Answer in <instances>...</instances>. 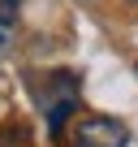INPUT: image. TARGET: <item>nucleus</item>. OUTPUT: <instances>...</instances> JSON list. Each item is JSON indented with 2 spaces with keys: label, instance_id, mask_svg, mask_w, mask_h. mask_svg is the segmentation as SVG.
I'll list each match as a JSON object with an SVG mask.
<instances>
[{
  "label": "nucleus",
  "instance_id": "obj_1",
  "mask_svg": "<svg viewBox=\"0 0 138 147\" xmlns=\"http://www.w3.org/2000/svg\"><path fill=\"white\" fill-rule=\"evenodd\" d=\"M78 143L82 147H125L129 130L117 117H82L78 121Z\"/></svg>",
  "mask_w": 138,
  "mask_h": 147
}]
</instances>
